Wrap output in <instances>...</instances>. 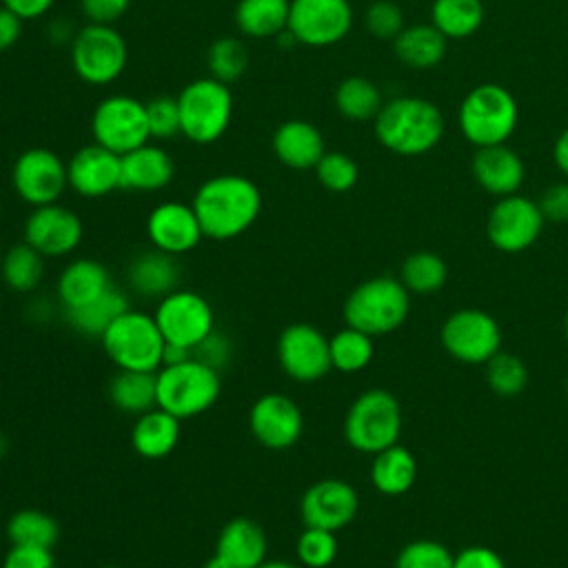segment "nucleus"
Wrapping results in <instances>:
<instances>
[{"mask_svg": "<svg viewBox=\"0 0 568 568\" xmlns=\"http://www.w3.org/2000/svg\"><path fill=\"white\" fill-rule=\"evenodd\" d=\"M191 206L204 237L233 240L260 217L262 193L246 175L220 173L197 186Z\"/></svg>", "mask_w": 568, "mask_h": 568, "instance_id": "nucleus-1", "label": "nucleus"}, {"mask_svg": "<svg viewBox=\"0 0 568 568\" xmlns=\"http://www.w3.org/2000/svg\"><path fill=\"white\" fill-rule=\"evenodd\" d=\"M377 142L404 158L430 153L446 133L442 109L422 95H395L384 100L373 120Z\"/></svg>", "mask_w": 568, "mask_h": 568, "instance_id": "nucleus-2", "label": "nucleus"}, {"mask_svg": "<svg viewBox=\"0 0 568 568\" xmlns=\"http://www.w3.org/2000/svg\"><path fill=\"white\" fill-rule=\"evenodd\" d=\"M519 106L515 95L497 82L473 87L459 102L457 126L475 149L506 144L517 131Z\"/></svg>", "mask_w": 568, "mask_h": 568, "instance_id": "nucleus-3", "label": "nucleus"}, {"mask_svg": "<svg viewBox=\"0 0 568 568\" xmlns=\"http://www.w3.org/2000/svg\"><path fill=\"white\" fill-rule=\"evenodd\" d=\"M410 313V293L399 277L377 275L357 284L344 302L346 326L371 337L397 331Z\"/></svg>", "mask_w": 568, "mask_h": 568, "instance_id": "nucleus-4", "label": "nucleus"}, {"mask_svg": "<svg viewBox=\"0 0 568 568\" xmlns=\"http://www.w3.org/2000/svg\"><path fill=\"white\" fill-rule=\"evenodd\" d=\"M180 109V133L193 144L217 142L233 118V93L213 75L195 78L175 95Z\"/></svg>", "mask_w": 568, "mask_h": 568, "instance_id": "nucleus-5", "label": "nucleus"}, {"mask_svg": "<svg viewBox=\"0 0 568 568\" xmlns=\"http://www.w3.org/2000/svg\"><path fill=\"white\" fill-rule=\"evenodd\" d=\"M158 406L178 419H191L209 410L222 390L220 371L189 357L178 364H164L155 373Z\"/></svg>", "mask_w": 568, "mask_h": 568, "instance_id": "nucleus-6", "label": "nucleus"}, {"mask_svg": "<svg viewBox=\"0 0 568 568\" xmlns=\"http://www.w3.org/2000/svg\"><path fill=\"white\" fill-rule=\"evenodd\" d=\"M102 346L120 371L158 373L164 359V337L153 315L142 311H124L104 333Z\"/></svg>", "mask_w": 568, "mask_h": 568, "instance_id": "nucleus-7", "label": "nucleus"}, {"mask_svg": "<svg viewBox=\"0 0 568 568\" xmlns=\"http://www.w3.org/2000/svg\"><path fill=\"white\" fill-rule=\"evenodd\" d=\"M402 406L390 390L368 388L353 399L344 417V437L351 448L375 455L399 442Z\"/></svg>", "mask_w": 568, "mask_h": 568, "instance_id": "nucleus-8", "label": "nucleus"}, {"mask_svg": "<svg viewBox=\"0 0 568 568\" xmlns=\"http://www.w3.org/2000/svg\"><path fill=\"white\" fill-rule=\"evenodd\" d=\"M129 60L126 40L113 24L87 22L71 40V67L87 84L115 82Z\"/></svg>", "mask_w": 568, "mask_h": 568, "instance_id": "nucleus-9", "label": "nucleus"}, {"mask_svg": "<svg viewBox=\"0 0 568 568\" xmlns=\"http://www.w3.org/2000/svg\"><path fill=\"white\" fill-rule=\"evenodd\" d=\"M91 135L93 142L118 155L146 144L151 140L146 102L126 93L102 98L91 115Z\"/></svg>", "mask_w": 568, "mask_h": 568, "instance_id": "nucleus-10", "label": "nucleus"}, {"mask_svg": "<svg viewBox=\"0 0 568 568\" xmlns=\"http://www.w3.org/2000/svg\"><path fill=\"white\" fill-rule=\"evenodd\" d=\"M544 215L537 200L513 193L497 197L486 217V237L493 248L515 255L528 251L544 231Z\"/></svg>", "mask_w": 568, "mask_h": 568, "instance_id": "nucleus-11", "label": "nucleus"}, {"mask_svg": "<svg viewBox=\"0 0 568 568\" xmlns=\"http://www.w3.org/2000/svg\"><path fill=\"white\" fill-rule=\"evenodd\" d=\"M439 342L462 364H486L501 351V328L488 311L459 308L444 320Z\"/></svg>", "mask_w": 568, "mask_h": 568, "instance_id": "nucleus-12", "label": "nucleus"}, {"mask_svg": "<svg viewBox=\"0 0 568 568\" xmlns=\"http://www.w3.org/2000/svg\"><path fill=\"white\" fill-rule=\"evenodd\" d=\"M351 0H291L286 31L306 47H333L353 29Z\"/></svg>", "mask_w": 568, "mask_h": 568, "instance_id": "nucleus-13", "label": "nucleus"}, {"mask_svg": "<svg viewBox=\"0 0 568 568\" xmlns=\"http://www.w3.org/2000/svg\"><path fill=\"white\" fill-rule=\"evenodd\" d=\"M11 182L18 197L33 209L55 204L69 186L67 162L51 149H27L11 166Z\"/></svg>", "mask_w": 568, "mask_h": 568, "instance_id": "nucleus-14", "label": "nucleus"}, {"mask_svg": "<svg viewBox=\"0 0 568 568\" xmlns=\"http://www.w3.org/2000/svg\"><path fill=\"white\" fill-rule=\"evenodd\" d=\"M166 344L193 351L215 328L211 304L195 291L175 288L158 302L153 313Z\"/></svg>", "mask_w": 568, "mask_h": 568, "instance_id": "nucleus-15", "label": "nucleus"}, {"mask_svg": "<svg viewBox=\"0 0 568 568\" xmlns=\"http://www.w3.org/2000/svg\"><path fill=\"white\" fill-rule=\"evenodd\" d=\"M277 359L282 371L295 382H317L331 366L328 337L313 324H288L277 339Z\"/></svg>", "mask_w": 568, "mask_h": 568, "instance_id": "nucleus-16", "label": "nucleus"}, {"mask_svg": "<svg viewBox=\"0 0 568 568\" xmlns=\"http://www.w3.org/2000/svg\"><path fill=\"white\" fill-rule=\"evenodd\" d=\"M359 510L357 490L344 479H320L311 484L300 501V515L304 526L342 530Z\"/></svg>", "mask_w": 568, "mask_h": 568, "instance_id": "nucleus-17", "label": "nucleus"}, {"mask_svg": "<svg viewBox=\"0 0 568 568\" xmlns=\"http://www.w3.org/2000/svg\"><path fill=\"white\" fill-rule=\"evenodd\" d=\"M82 240L80 217L62 204L36 206L24 222V242L44 257H62L78 248Z\"/></svg>", "mask_w": 568, "mask_h": 568, "instance_id": "nucleus-18", "label": "nucleus"}, {"mask_svg": "<svg viewBox=\"0 0 568 568\" xmlns=\"http://www.w3.org/2000/svg\"><path fill=\"white\" fill-rule=\"evenodd\" d=\"M248 428L262 446L282 450L300 439L304 417L300 406L288 395L266 393L251 406Z\"/></svg>", "mask_w": 568, "mask_h": 568, "instance_id": "nucleus-19", "label": "nucleus"}, {"mask_svg": "<svg viewBox=\"0 0 568 568\" xmlns=\"http://www.w3.org/2000/svg\"><path fill=\"white\" fill-rule=\"evenodd\" d=\"M69 189L82 197H104L122 189V158L98 142L80 146L67 162Z\"/></svg>", "mask_w": 568, "mask_h": 568, "instance_id": "nucleus-20", "label": "nucleus"}, {"mask_svg": "<svg viewBox=\"0 0 568 568\" xmlns=\"http://www.w3.org/2000/svg\"><path fill=\"white\" fill-rule=\"evenodd\" d=\"M146 235L153 248H160L169 255L189 253L204 237L193 206L175 200L162 202L149 213Z\"/></svg>", "mask_w": 568, "mask_h": 568, "instance_id": "nucleus-21", "label": "nucleus"}, {"mask_svg": "<svg viewBox=\"0 0 568 568\" xmlns=\"http://www.w3.org/2000/svg\"><path fill=\"white\" fill-rule=\"evenodd\" d=\"M470 175L481 191L497 200L519 193L526 178V166L515 149L508 144H495L475 149L470 158Z\"/></svg>", "mask_w": 568, "mask_h": 568, "instance_id": "nucleus-22", "label": "nucleus"}, {"mask_svg": "<svg viewBox=\"0 0 568 568\" xmlns=\"http://www.w3.org/2000/svg\"><path fill=\"white\" fill-rule=\"evenodd\" d=\"M271 149L284 166L295 171L315 169L320 158L326 153L322 131L308 120H300V118L286 120L275 129Z\"/></svg>", "mask_w": 568, "mask_h": 568, "instance_id": "nucleus-23", "label": "nucleus"}, {"mask_svg": "<svg viewBox=\"0 0 568 568\" xmlns=\"http://www.w3.org/2000/svg\"><path fill=\"white\" fill-rule=\"evenodd\" d=\"M226 568H257L266 561V535L246 517H235L217 535L215 552Z\"/></svg>", "mask_w": 568, "mask_h": 568, "instance_id": "nucleus-24", "label": "nucleus"}, {"mask_svg": "<svg viewBox=\"0 0 568 568\" xmlns=\"http://www.w3.org/2000/svg\"><path fill=\"white\" fill-rule=\"evenodd\" d=\"M122 158V189L131 191H160L175 173L173 158L158 144H142Z\"/></svg>", "mask_w": 568, "mask_h": 568, "instance_id": "nucleus-25", "label": "nucleus"}, {"mask_svg": "<svg viewBox=\"0 0 568 568\" xmlns=\"http://www.w3.org/2000/svg\"><path fill=\"white\" fill-rule=\"evenodd\" d=\"M113 288L111 273L98 260L80 257L64 266L58 277V297L64 308H80Z\"/></svg>", "mask_w": 568, "mask_h": 568, "instance_id": "nucleus-26", "label": "nucleus"}, {"mask_svg": "<svg viewBox=\"0 0 568 568\" xmlns=\"http://www.w3.org/2000/svg\"><path fill=\"white\" fill-rule=\"evenodd\" d=\"M131 288L142 297H164L175 291L180 280V268L175 255L160 248H149L138 253L126 271Z\"/></svg>", "mask_w": 568, "mask_h": 568, "instance_id": "nucleus-27", "label": "nucleus"}, {"mask_svg": "<svg viewBox=\"0 0 568 568\" xmlns=\"http://www.w3.org/2000/svg\"><path fill=\"white\" fill-rule=\"evenodd\" d=\"M448 40L428 22L408 24L393 40L395 58L415 71H426L437 67L446 58Z\"/></svg>", "mask_w": 568, "mask_h": 568, "instance_id": "nucleus-28", "label": "nucleus"}, {"mask_svg": "<svg viewBox=\"0 0 568 568\" xmlns=\"http://www.w3.org/2000/svg\"><path fill=\"white\" fill-rule=\"evenodd\" d=\"M180 422L182 419L160 406L138 415L131 430V444L135 453L146 459H162L173 453L180 439Z\"/></svg>", "mask_w": 568, "mask_h": 568, "instance_id": "nucleus-29", "label": "nucleus"}, {"mask_svg": "<svg viewBox=\"0 0 568 568\" xmlns=\"http://www.w3.org/2000/svg\"><path fill=\"white\" fill-rule=\"evenodd\" d=\"M417 479V459L399 442L375 453L371 464V481L386 497L406 495Z\"/></svg>", "mask_w": 568, "mask_h": 568, "instance_id": "nucleus-30", "label": "nucleus"}, {"mask_svg": "<svg viewBox=\"0 0 568 568\" xmlns=\"http://www.w3.org/2000/svg\"><path fill=\"white\" fill-rule=\"evenodd\" d=\"M288 9L291 0H240L235 24L248 38H277L288 27Z\"/></svg>", "mask_w": 568, "mask_h": 568, "instance_id": "nucleus-31", "label": "nucleus"}, {"mask_svg": "<svg viewBox=\"0 0 568 568\" xmlns=\"http://www.w3.org/2000/svg\"><path fill=\"white\" fill-rule=\"evenodd\" d=\"M486 18L481 0H433L430 24L446 40H466L475 36Z\"/></svg>", "mask_w": 568, "mask_h": 568, "instance_id": "nucleus-32", "label": "nucleus"}, {"mask_svg": "<svg viewBox=\"0 0 568 568\" xmlns=\"http://www.w3.org/2000/svg\"><path fill=\"white\" fill-rule=\"evenodd\" d=\"M109 399L115 408L131 415H142L158 406L155 373L120 371L109 382Z\"/></svg>", "mask_w": 568, "mask_h": 568, "instance_id": "nucleus-33", "label": "nucleus"}, {"mask_svg": "<svg viewBox=\"0 0 568 568\" xmlns=\"http://www.w3.org/2000/svg\"><path fill=\"white\" fill-rule=\"evenodd\" d=\"M333 102L342 118L351 122H373L384 104V98L373 80L364 75H348L337 84Z\"/></svg>", "mask_w": 568, "mask_h": 568, "instance_id": "nucleus-34", "label": "nucleus"}, {"mask_svg": "<svg viewBox=\"0 0 568 568\" xmlns=\"http://www.w3.org/2000/svg\"><path fill=\"white\" fill-rule=\"evenodd\" d=\"M448 280V266L435 251H415L399 266V282L408 293L433 295Z\"/></svg>", "mask_w": 568, "mask_h": 568, "instance_id": "nucleus-35", "label": "nucleus"}, {"mask_svg": "<svg viewBox=\"0 0 568 568\" xmlns=\"http://www.w3.org/2000/svg\"><path fill=\"white\" fill-rule=\"evenodd\" d=\"M124 311H129V300L120 291L111 288L102 297H98V300H93V302H89L80 308H69L67 320L78 333H82L87 337H102V333Z\"/></svg>", "mask_w": 568, "mask_h": 568, "instance_id": "nucleus-36", "label": "nucleus"}, {"mask_svg": "<svg viewBox=\"0 0 568 568\" xmlns=\"http://www.w3.org/2000/svg\"><path fill=\"white\" fill-rule=\"evenodd\" d=\"M42 275H44V255L38 253L31 244L20 242V244H13L9 251H4L2 264H0V277L11 291L29 293L42 282Z\"/></svg>", "mask_w": 568, "mask_h": 568, "instance_id": "nucleus-37", "label": "nucleus"}, {"mask_svg": "<svg viewBox=\"0 0 568 568\" xmlns=\"http://www.w3.org/2000/svg\"><path fill=\"white\" fill-rule=\"evenodd\" d=\"M328 351H331V366L339 373H359L371 364L375 355L373 337L353 326L337 331L328 339Z\"/></svg>", "mask_w": 568, "mask_h": 568, "instance_id": "nucleus-38", "label": "nucleus"}, {"mask_svg": "<svg viewBox=\"0 0 568 568\" xmlns=\"http://www.w3.org/2000/svg\"><path fill=\"white\" fill-rule=\"evenodd\" d=\"M7 535L11 544L53 548L60 537V526L51 515L42 510L22 508L16 515H11L7 524Z\"/></svg>", "mask_w": 568, "mask_h": 568, "instance_id": "nucleus-39", "label": "nucleus"}, {"mask_svg": "<svg viewBox=\"0 0 568 568\" xmlns=\"http://www.w3.org/2000/svg\"><path fill=\"white\" fill-rule=\"evenodd\" d=\"M486 384L499 397H515L528 386V366L515 355L499 351L486 364Z\"/></svg>", "mask_w": 568, "mask_h": 568, "instance_id": "nucleus-40", "label": "nucleus"}, {"mask_svg": "<svg viewBox=\"0 0 568 568\" xmlns=\"http://www.w3.org/2000/svg\"><path fill=\"white\" fill-rule=\"evenodd\" d=\"M206 67H209V75H213L220 82L231 84V82L240 80L248 67V53H246L244 42L233 36L217 38L209 47Z\"/></svg>", "mask_w": 568, "mask_h": 568, "instance_id": "nucleus-41", "label": "nucleus"}, {"mask_svg": "<svg viewBox=\"0 0 568 568\" xmlns=\"http://www.w3.org/2000/svg\"><path fill=\"white\" fill-rule=\"evenodd\" d=\"M317 182L331 193H346L357 184V162L342 151H326L315 164Z\"/></svg>", "mask_w": 568, "mask_h": 568, "instance_id": "nucleus-42", "label": "nucleus"}, {"mask_svg": "<svg viewBox=\"0 0 568 568\" xmlns=\"http://www.w3.org/2000/svg\"><path fill=\"white\" fill-rule=\"evenodd\" d=\"M297 559L304 568H328L337 557V539L333 530L304 526L295 546Z\"/></svg>", "mask_w": 568, "mask_h": 568, "instance_id": "nucleus-43", "label": "nucleus"}, {"mask_svg": "<svg viewBox=\"0 0 568 568\" xmlns=\"http://www.w3.org/2000/svg\"><path fill=\"white\" fill-rule=\"evenodd\" d=\"M455 555L437 539H413L395 557V568H453Z\"/></svg>", "mask_w": 568, "mask_h": 568, "instance_id": "nucleus-44", "label": "nucleus"}, {"mask_svg": "<svg viewBox=\"0 0 568 568\" xmlns=\"http://www.w3.org/2000/svg\"><path fill=\"white\" fill-rule=\"evenodd\" d=\"M364 27L366 31L377 38V40H386V42H393L402 29L406 27V20H404V11L397 2L393 0H375L366 7V13H364Z\"/></svg>", "mask_w": 568, "mask_h": 568, "instance_id": "nucleus-45", "label": "nucleus"}, {"mask_svg": "<svg viewBox=\"0 0 568 568\" xmlns=\"http://www.w3.org/2000/svg\"><path fill=\"white\" fill-rule=\"evenodd\" d=\"M146 120L151 138L166 140L180 133V109L178 100L169 95H158L146 102Z\"/></svg>", "mask_w": 568, "mask_h": 568, "instance_id": "nucleus-46", "label": "nucleus"}, {"mask_svg": "<svg viewBox=\"0 0 568 568\" xmlns=\"http://www.w3.org/2000/svg\"><path fill=\"white\" fill-rule=\"evenodd\" d=\"M53 552L51 548L40 546H22L11 544V550L4 555L2 568H53Z\"/></svg>", "mask_w": 568, "mask_h": 568, "instance_id": "nucleus-47", "label": "nucleus"}, {"mask_svg": "<svg viewBox=\"0 0 568 568\" xmlns=\"http://www.w3.org/2000/svg\"><path fill=\"white\" fill-rule=\"evenodd\" d=\"M537 204L546 222H555V224L568 222V180L546 186Z\"/></svg>", "mask_w": 568, "mask_h": 568, "instance_id": "nucleus-48", "label": "nucleus"}, {"mask_svg": "<svg viewBox=\"0 0 568 568\" xmlns=\"http://www.w3.org/2000/svg\"><path fill=\"white\" fill-rule=\"evenodd\" d=\"M231 351H233V346H231L229 337L213 331V333H209V335L191 351V355H193L195 359L209 364L211 368L220 371V368H224V366L229 364Z\"/></svg>", "mask_w": 568, "mask_h": 568, "instance_id": "nucleus-49", "label": "nucleus"}, {"mask_svg": "<svg viewBox=\"0 0 568 568\" xmlns=\"http://www.w3.org/2000/svg\"><path fill=\"white\" fill-rule=\"evenodd\" d=\"M131 7V0H80V11L91 24H115Z\"/></svg>", "mask_w": 568, "mask_h": 568, "instance_id": "nucleus-50", "label": "nucleus"}, {"mask_svg": "<svg viewBox=\"0 0 568 568\" xmlns=\"http://www.w3.org/2000/svg\"><path fill=\"white\" fill-rule=\"evenodd\" d=\"M453 568H506V561L490 546L473 544L455 555Z\"/></svg>", "mask_w": 568, "mask_h": 568, "instance_id": "nucleus-51", "label": "nucleus"}, {"mask_svg": "<svg viewBox=\"0 0 568 568\" xmlns=\"http://www.w3.org/2000/svg\"><path fill=\"white\" fill-rule=\"evenodd\" d=\"M55 0H2V7L13 11L22 20H36L51 11Z\"/></svg>", "mask_w": 568, "mask_h": 568, "instance_id": "nucleus-52", "label": "nucleus"}, {"mask_svg": "<svg viewBox=\"0 0 568 568\" xmlns=\"http://www.w3.org/2000/svg\"><path fill=\"white\" fill-rule=\"evenodd\" d=\"M22 18L0 4V51L11 49L22 33Z\"/></svg>", "mask_w": 568, "mask_h": 568, "instance_id": "nucleus-53", "label": "nucleus"}, {"mask_svg": "<svg viewBox=\"0 0 568 568\" xmlns=\"http://www.w3.org/2000/svg\"><path fill=\"white\" fill-rule=\"evenodd\" d=\"M552 162L557 171L568 180V126L552 142Z\"/></svg>", "mask_w": 568, "mask_h": 568, "instance_id": "nucleus-54", "label": "nucleus"}, {"mask_svg": "<svg viewBox=\"0 0 568 568\" xmlns=\"http://www.w3.org/2000/svg\"><path fill=\"white\" fill-rule=\"evenodd\" d=\"M75 33L78 31L67 20H55V22L49 24V36H51L53 42H71L75 38Z\"/></svg>", "mask_w": 568, "mask_h": 568, "instance_id": "nucleus-55", "label": "nucleus"}, {"mask_svg": "<svg viewBox=\"0 0 568 568\" xmlns=\"http://www.w3.org/2000/svg\"><path fill=\"white\" fill-rule=\"evenodd\" d=\"M257 568H302V566H295L291 561H284V559H266L262 566Z\"/></svg>", "mask_w": 568, "mask_h": 568, "instance_id": "nucleus-56", "label": "nucleus"}, {"mask_svg": "<svg viewBox=\"0 0 568 568\" xmlns=\"http://www.w3.org/2000/svg\"><path fill=\"white\" fill-rule=\"evenodd\" d=\"M561 328H564V337H566V342H568V311L564 313V322H561Z\"/></svg>", "mask_w": 568, "mask_h": 568, "instance_id": "nucleus-57", "label": "nucleus"}, {"mask_svg": "<svg viewBox=\"0 0 568 568\" xmlns=\"http://www.w3.org/2000/svg\"><path fill=\"white\" fill-rule=\"evenodd\" d=\"M2 450H4V439L0 437V455H2Z\"/></svg>", "mask_w": 568, "mask_h": 568, "instance_id": "nucleus-58", "label": "nucleus"}, {"mask_svg": "<svg viewBox=\"0 0 568 568\" xmlns=\"http://www.w3.org/2000/svg\"><path fill=\"white\" fill-rule=\"evenodd\" d=\"M2 255H4V253H2V248H0V264H2Z\"/></svg>", "mask_w": 568, "mask_h": 568, "instance_id": "nucleus-59", "label": "nucleus"}, {"mask_svg": "<svg viewBox=\"0 0 568 568\" xmlns=\"http://www.w3.org/2000/svg\"><path fill=\"white\" fill-rule=\"evenodd\" d=\"M102 568H118V566H102Z\"/></svg>", "mask_w": 568, "mask_h": 568, "instance_id": "nucleus-60", "label": "nucleus"}, {"mask_svg": "<svg viewBox=\"0 0 568 568\" xmlns=\"http://www.w3.org/2000/svg\"><path fill=\"white\" fill-rule=\"evenodd\" d=\"M0 311H2V297H0Z\"/></svg>", "mask_w": 568, "mask_h": 568, "instance_id": "nucleus-61", "label": "nucleus"}, {"mask_svg": "<svg viewBox=\"0 0 568 568\" xmlns=\"http://www.w3.org/2000/svg\"><path fill=\"white\" fill-rule=\"evenodd\" d=\"M0 215H2V204H0Z\"/></svg>", "mask_w": 568, "mask_h": 568, "instance_id": "nucleus-62", "label": "nucleus"}]
</instances>
